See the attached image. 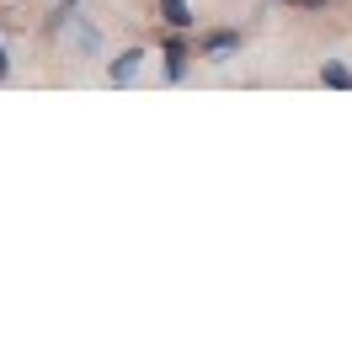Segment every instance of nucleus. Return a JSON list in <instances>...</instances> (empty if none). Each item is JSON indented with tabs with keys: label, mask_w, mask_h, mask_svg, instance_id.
Here are the masks:
<instances>
[{
	"label": "nucleus",
	"mask_w": 352,
	"mask_h": 357,
	"mask_svg": "<svg viewBox=\"0 0 352 357\" xmlns=\"http://www.w3.org/2000/svg\"><path fill=\"white\" fill-rule=\"evenodd\" d=\"M192 59H198V32H171V27H161V70H166V80H171V86H182V80H187Z\"/></svg>",
	"instance_id": "f257e3e1"
},
{
	"label": "nucleus",
	"mask_w": 352,
	"mask_h": 357,
	"mask_svg": "<svg viewBox=\"0 0 352 357\" xmlns=\"http://www.w3.org/2000/svg\"><path fill=\"white\" fill-rule=\"evenodd\" d=\"M240 48H246L240 27H203L198 32V59L203 64H230V59H240Z\"/></svg>",
	"instance_id": "f03ea898"
},
{
	"label": "nucleus",
	"mask_w": 352,
	"mask_h": 357,
	"mask_svg": "<svg viewBox=\"0 0 352 357\" xmlns=\"http://www.w3.org/2000/svg\"><path fill=\"white\" fill-rule=\"evenodd\" d=\"M59 38H64V48H70V59H102V27H96L91 16H75Z\"/></svg>",
	"instance_id": "7ed1b4c3"
},
{
	"label": "nucleus",
	"mask_w": 352,
	"mask_h": 357,
	"mask_svg": "<svg viewBox=\"0 0 352 357\" xmlns=\"http://www.w3.org/2000/svg\"><path fill=\"white\" fill-rule=\"evenodd\" d=\"M145 59H149V48H123V54H112V59H107V86H133V80H139V70H145Z\"/></svg>",
	"instance_id": "20e7f679"
},
{
	"label": "nucleus",
	"mask_w": 352,
	"mask_h": 357,
	"mask_svg": "<svg viewBox=\"0 0 352 357\" xmlns=\"http://www.w3.org/2000/svg\"><path fill=\"white\" fill-rule=\"evenodd\" d=\"M155 22L171 32H198V11L192 0H155Z\"/></svg>",
	"instance_id": "39448f33"
},
{
	"label": "nucleus",
	"mask_w": 352,
	"mask_h": 357,
	"mask_svg": "<svg viewBox=\"0 0 352 357\" xmlns=\"http://www.w3.org/2000/svg\"><path fill=\"white\" fill-rule=\"evenodd\" d=\"M75 16H80V0H54V6H48V16H43V32H48V38H59Z\"/></svg>",
	"instance_id": "423d86ee"
},
{
	"label": "nucleus",
	"mask_w": 352,
	"mask_h": 357,
	"mask_svg": "<svg viewBox=\"0 0 352 357\" xmlns=\"http://www.w3.org/2000/svg\"><path fill=\"white\" fill-rule=\"evenodd\" d=\"M321 86L325 91H352V64L347 59H325L321 64Z\"/></svg>",
	"instance_id": "0eeeda50"
},
{
	"label": "nucleus",
	"mask_w": 352,
	"mask_h": 357,
	"mask_svg": "<svg viewBox=\"0 0 352 357\" xmlns=\"http://www.w3.org/2000/svg\"><path fill=\"white\" fill-rule=\"evenodd\" d=\"M278 6H293V11H325V6H337V0H278Z\"/></svg>",
	"instance_id": "6e6552de"
},
{
	"label": "nucleus",
	"mask_w": 352,
	"mask_h": 357,
	"mask_svg": "<svg viewBox=\"0 0 352 357\" xmlns=\"http://www.w3.org/2000/svg\"><path fill=\"white\" fill-rule=\"evenodd\" d=\"M6 80H11V48L0 43V86H6Z\"/></svg>",
	"instance_id": "1a4fd4ad"
}]
</instances>
